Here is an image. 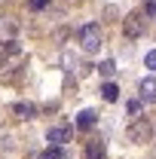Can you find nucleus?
Here are the masks:
<instances>
[{"mask_svg":"<svg viewBox=\"0 0 156 159\" xmlns=\"http://www.w3.org/2000/svg\"><path fill=\"white\" fill-rule=\"evenodd\" d=\"M98 70H101V77H113V74H117V64L107 58V61H101V64H98Z\"/></svg>","mask_w":156,"mask_h":159,"instance_id":"f8f14e48","label":"nucleus"},{"mask_svg":"<svg viewBox=\"0 0 156 159\" xmlns=\"http://www.w3.org/2000/svg\"><path fill=\"white\" fill-rule=\"evenodd\" d=\"M126 110H129V116H141V101H129V107H126Z\"/></svg>","mask_w":156,"mask_h":159,"instance_id":"ddd939ff","label":"nucleus"},{"mask_svg":"<svg viewBox=\"0 0 156 159\" xmlns=\"http://www.w3.org/2000/svg\"><path fill=\"white\" fill-rule=\"evenodd\" d=\"M101 95H104V101H110V104H113V101L119 98V89H117V83H104V86H101Z\"/></svg>","mask_w":156,"mask_h":159,"instance_id":"1a4fd4ad","label":"nucleus"},{"mask_svg":"<svg viewBox=\"0 0 156 159\" xmlns=\"http://www.w3.org/2000/svg\"><path fill=\"white\" fill-rule=\"evenodd\" d=\"M126 138L132 141V144H144V141L150 138V119H144V116H138L129 129H126Z\"/></svg>","mask_w":156,"mask_h":159,"instance_id":"7ed1b4c3","label":"nucleus"},{"mask_svg":"<svg viewBox=\"0 0 156 159\" xmlns=\"http://www.w3.org/2000/svg\"><path fill=\"white\" fill-rule=\"evenodd\" d=\"M95 119H98L95 110H83V113L77 116V129H89V125H95Z\"/></svg>","mask_w":156,"mask_h":159,"instance_id":"6e6552de","label":"nucleus"},{"mask_svg":"<svg viewBox=\"0 0 156 159\" xmlns=\"http://www.w3.org/2000/svg\"><path fill=\"white\" fill-rule=\"evenodd\" d=\"M12 113L19 119H34V113H37V107L31 104V101H19V104H12Z\"/></svg>","mask_w":156,"mask_h":159,"instance_id":"423d86ee","label":"nucleus"},{"mask_svg":"<svg viewBox=\"0 0 156 159\" xmlns=\"http://www.w3.org/2000/svg\"><path fill=\"white\" fill-rule=\"evenodd\" d=\"M71 135H74V132H71V125H55V129H49V132H46V141H49V144H55V147H61L64 141H71Z\"/></svg>","mask_w":156,"mask_h":159,"instance_id":"20e7f679","label":"nucleus"},{"mask_svg":"<svg viewBox=\"0 0 156 159\" xmlns=\"http://www.w3.org/2000/svg\"><path fill=\"white\" fill-rule=\"evenodd\" d=\"M80 46H83V52H98L101 49V28L95 21L80 28Z\"/></svg>","mask_w":156,"mask_h":159,"instance_id":"f257e3e1","label":"nucleus"},{"mask_svg":"<svg viewBox=\"0 0 156 159\" xmlns=\"http://www.w3.org/2000/svg\"><path fill=\"white\" fill-rule=\"evenodd\" d=\"M147 16H156V0H150V3H147Z\"/></svg>","mask_w":156,"mask_h":159,"instance_id":"dca6fc26","label":"nucleus"},{"mask_svg":"<svg viewBox=\"0 0 156 159\" xmlns=\"http://www.w3.org/2000/svg\"><path fill=\"white\" fill-rule=\"evenodd\" d=\"M61 64H64V70H77L80 67V58L74 52H61Z\"/></svg>","mask_w":156,"mask_h":159,"instance_id":"9d476101","label":"nucleus"},{"mask_svg":"<svg viewBox=\"0 0 156 159\" xmlns=\"http://www.w3.org/2000/svg\"><path fill=\"white\" fill-rule=\"evenodd\" d=\"M141 101H147V104L156 101V77H147L141 83Z\"/></svg>","mask_w":156,"mask_h":159,"instance_id":"39448f33","label":"nucleus"},{"mask_svg":"<svg viewBox=\"0 0 156 159\" xmlns=\"http://www.w3.org/2000/svg\"><path fill=\"white\" fill-rule=\"evenodd\" d=\"M40 159H67V153H64L61 147L52 144V147H46V150H43V156H40Z\"/></svg>","mask_w":156,"mask_h":159,"instance_id":"9b49d317","label":"nucleus"},{"mask_svg":"<svg viewBox=\"0 0 156 159\" xmlns=\"http://www.w3.org/2000/svg\"><path fill=\"white\" fill-rule=\"evenodd\" d=\"M28 6H31V9H43V6H49V0H31Z\"/></svg>","mask_w":156,"mask_h":159,"instance_id":"2eb2a0df","label":"nucleus"},{"mask_svg":"<svg viewBox=\"0 0 156 159\" xmlns=\"http://www.w3.org/2000/svg\"><path fill=\"white\" fill-rule=\"evenodd\" d=\"M144 64H147L150 70H156V49H150V52H147V58H144Z\"/></svg>","mask_w":156,"mask_h":159,"instance_id":"4468645a","label":"nucleus"},{"mask_svg":"<svg viewBox=\"0 0 156 159\" xmlns=\"http://www.w3.org/2000/svg\"><path fill=\"white\" fill-rule=\"evenodd\" d=\"M86 159H104V141H89Z\"/></svg>","mask_w":156,"mask_h":159,"instance_id":"0eeeda50","label":"nucleus"},{"mask_svg":"<svg viewBox=\"0 0 156 159\" xmlns=\"http://www.w3.org/2000/svg\"><path fill=\"white\" fill-rule=\"evenodd\" d=\"M144 31H147V19H144L141 12H129V16L122 19V34H126L129 40L144 37Z\"/></svg>","mask_w":156,"mask_h":159,"instance_id":"f03ea898","label":"nucleus"}]
</instances>
